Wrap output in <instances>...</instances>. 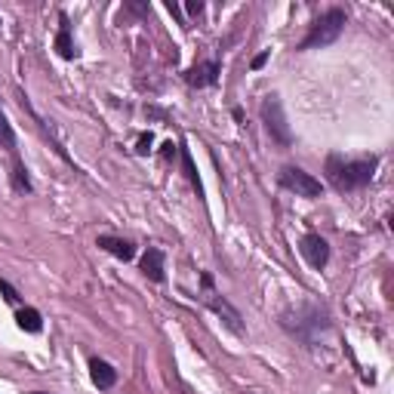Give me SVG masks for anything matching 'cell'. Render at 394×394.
<instances>
[{"label":"cell","mask_w":394,"mask_h":394,"mask_svg":"<svg viewBox=\"0 0 394 394\" xmlns=\"http://www.w3.org/2000/svg\"><path fill=\"white\" fill-rule=\"evenodd\" d=\"M376 164H379L376 157L351 160V164H342L339 157H330L327 173H330V182H333L339 191H351V188H364V185H370V179H373V173H376Z\"/></svg>","instance_id":"obj_1"},{"label":"cell","mask_w":394,"mask_h":394,"mask_svg":"<svg viewBox=\"0 0 394 394\" xmlns=\"http://www.w3.org/2000/svg\"><path fill=\"white\" fill-rule=\"evenodd\" d=\"M345 22H349L345 10H327L321 19H314V25L305 34V41L299 43V50H318V46L336 43L339 34H342V28H345Z\"/></svg>","instance_id":"obj_2"},{"label":"cell","mask_w":394,"mask_h":394,"mask_svg":"<svg viewBox=\"0 0 394 394\" xmlns=\"http://www.w3.org/2000/svg\"><path fill=\"white\" fill-rule=\"evenodd\" d=\"M281 185L287 191H296L299 197H321V191H323V185L314 179L311 173H305V169H299V167H283Z\"/></svg>","instance_id":"obj_3"},{"label":"cell","mask_w":394,"mask_h":394,"mask_svg":"<svg viewBox=\"0 0 394 394\" xmlns=\"http://www.w3.org/2000/svg\"><path fill=\"white\" fill-rule=\"evenodd\" d=\"M262 118H265L268 133H272L277 142L290 145V127H287V120H283V108L277 99H265V102H262Z\"/></svg>","instance_id":"obj_4"},{"label":"cell","mask_w":394,"mask_h":394,"mask_svg":"<svg viewBox=\"0 0 394 394\" xmlns=\"http://www.w3.org/2000/svg\"><path fill=\"white\" fill-rule=\"evenodd\" d=\"M299 250H302V256L311 268H323L330 262V244L323 241L321 234H305L302 244H299Z\"/></svg>","instance_id":"obj_5"},{"label":"cell","mask_w":394,"mask_h":394,"mask_svg":"<svg viewBox=\"0 0 394 394\" xmlns=\"http://www.w3.org/2000/svg\"><path fill=\"white\" fill-rule=\"evenodd\" d=\"M142 274L145 277H151V281H164V253L157 250V246H148L145 250V256H142Z\"/></svg>","instance_id":"obj_6"},{"label":"cell","mask_w":394,"mask_h":394,"mask_svg":"<svg viewBox=\"0 0 394 394\" xmlns=\"http://www.w3.org/2000/svg\"><path fill=\"white\" fill-rule=\"evenodd\" d=\"M99 246H102L105 253H111V256H118V259H123V262H129L136 256V250H133V244L129 241H120V237H111V234H102L96 241Z\"/></svg>","instance_id":"obj_7"},{"label":"cell","mask_w":394,"mask_h":394,"mask_svg":"<svg viewBox=\"0 0 394 394\" xmlns=\"http://www.w3.org/2000/svg\"><path fill=\"white\" fill-rule=\"evenodd\" d=\"M216 77H219V65L216 62H200L188 71V83L191 87H210V83H216Z\"/></svg>","instance_id":"obj_8"},{"label":"cell","mask_w":394,"mask_h":394,"mask_svg":"<svg viewBox=\"0 0 394 394\" xmlns=\"http://www.w3.org/2000/svg\"><path fill=\"white\" fill-rule=\"evenodd\" d=\"M90 370H92V382H96L99 388H111V385L118 382V373H114V367L105 364V360L92 358V360H90Z\"/></svg>","instance_id":"obj_9"},{"label":"cell","mask_w":394,"mask_h":394,"mask_svg":"<svg viewBox=\"0 0 394 394\" xmlns=\"http://www.w3.org/2000/svg\"><path fill=\"white\" fill-rule=\"evenodd\" d=\"M15 323H19L25 333H41L43 330V321H41V311H37V308H19Z\"/></svg>","instance_id":"obj_10"},{"label":"cell","mask_w":394,"mask_h":394,"mask_svg":"<svg viewBox=\"0 0 394 394\" xmlns=\"http://www.w3.org/2000/svg\"><path fill=\"white\" fill-rule=\"evenodd\" d=\"M62 28H59V37H56V50L62 59H74V43H71V31H68V15H59Z\"/></svg>","instance_id":"obj_11"},{"label":"cell","mask_w":394,"mask_h":394,"mask_svg":"<svg viewBox=\"0 0 394 394\" xmlns=\"http://www.w3.org/2000/svg\"><path fill=\"white\" fill-rule=\"evenodd\" d=\"M0 145H3L13 157H19V151H15V133H13V127H10V120H6L3 111H0Z\"/></svg>","instance_id":"obj_12"},{"label":"cell","mask_w":394,"mask_h":394,"mask_svg":"<svg viewBox=\"0 0 394 394\" xmlns=\"http://www.w3.org/2000/svg\"><path fill=\"white\" fill-rule=\"evenodd\" d=\"M210 305H213L219 314H225V318H228V327L234 330V333H241V330H244V327H241V314H237L234 308H231L228 302H219V299H210Z\"/></svg>","instance_id":"obj_13"},{"label":"cell","mask_w":394,"mask_h":394,"mask_svg":"<svg viewBox=\"0 0 394 394\" xmlns=\"http://www.w3.org/2000/svg\"><path fill=\"white\" fill-rule=\"evenodd\" d=\"M182 167H185V173H188L191 185H195L197 197H204V185H200V176H197V169H195V160H191V151L188 148H182Z\"/></svg>","instance_id":"obj_14"},{"label":"cell","mask_w":394,"mask_h":394,"mask_svg":"<svg viewBox=\"0 0 394 394\" xmlns=\"http://www.w3.org/2000/svg\"><path fill=\"white\" fill-rule=\"evenodd\" d=\"M13 182H15V191H28V176H25V167H22L19 157H13Z\"/></svg>","instance_id":"obj_15"},{"label":"cell","mask_w":394,"mask_h":394,"mask_svg":"<svg viewBox=\"0 0 394 394\" xmlns=\"http://www.w3.org/2000/svg\"><path fill=\"white\" fill-rule=\"evenodd\" d=\"M0 293H3V299H6V302H19V293H15V290H13L6 281H0Z\"/></svg>","instance_id":"obj_16"},{"label":"cell","mask_w":394,"mask_h":394,"mask_svg":"<svg viewBox=\"0 0 394 394\" xmlns=\"http://www.w3.org/2000/svg\"><path fill=\"white\" fill-rule=\"evenodd\" d=\"M185 10H188V15H200V13H204V3H200V0H188V3H185Z\"/></svg>","instance_id":"obj_17"},{"label":"cell","mask_w":394,"mask_h":394,"mask_svg":"<svg viewBox=\"0 0 394 394\" xmlns=\"http://www.w3.org/2000/svg\"><path fill=\"white\" fill-rule=\"evenodd\" d=\"M139 154H148L151 151V133H145L142 139H139V148H136Z\"/></svg>","instance_id":"obj_18"},{"label":"cell","mask_w":394,"mask_h":394,"mask_svg":"<svg viewBox=\"0 0 394 394\" xmlns=\"http://www.w3.org/2000/svg\"><path fill=\"white\" fill-rule=\"evenodd\" d=\"M265 62H268V52H259V56L253 59V68H262V65H265Z\"/></svg>","instance_id":"obj_19"},{"label":"cell","mask_w":394,"mask_h":394,"mask_svg":"<svg viewBox=\"0 0 394 394\" xmlns=\"http://www.w3.org/2000/svg\"><path fill=\"white\" fill-rule=\"evenodd\" d=\"M173 154H176V145L167 142V145H164V157H173Z\"/></svg>","instance_id":"obj_20"},{"label":"cell","mask_w":394,"mask_h":394,"mask_svg":"<svg viewBox=\"0 0 394 394\" xmlns=\"http://www.w3.org/2000/svg\"><path fill=\"white\" fill-rule=\"evenodd\" d=\"M31 394H43V391H31Z\"/></svg>","instance_id":"obj_21"}]
</instances>
